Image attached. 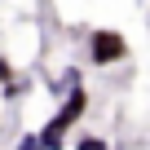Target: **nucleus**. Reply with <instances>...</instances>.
I'll list each match as a JSON object with an SVG mask.
<instances>
[{
    "label": "nucleus",
    "mask_w": 150,
    "mask_h": 150,
    "mask_svg": "<svg viewBox=\"0 0 150 150\" xmlns=\"http://www.w3.org/2000/svg\"><path fill=\"white\" fill-rule=\"evenodd\" d=\"M18 150H44L40 132H22V137H18Z\"/></svg>",
    "instance_id": "obj_5"
},
{
    "label": "nucleus",
    "mask_w": 150,
    "mask_h": 150,
    "mask_svg": "<svg viewBox=\"0 0 150 150\" xmlns=\"http://www.w3.org/2000/svg\"><path fill=\"white\" fill-rule=\"evenodd\" d=\"M13 80V66H9V57H0V84H9Z\"/></svg>",
    "instance_id": "obj_6"
},
{
    "label": "nucleus",
    "mask_w": 150,
    "mask_h": 150,
    "mask_svg": "<svg viewBox=\"0 0 150 150\" xmlns=\"http://www.w3.org/2000/svg\"><path fill=\"white\" fill-rule=\"evenodd\" d=\"M75 150H110V141H106V137H80Z\"/></svg>",
    "instance_id": "obj_4"
},
{
    "label": "nucleus",
    "mask_w": 150,
    "mask_h": 150,
    "mask_svg": "<svg viewBox=\"0 0 150 150\" xmlns=\"http://www.w3.org/2000/svg\"><path fill=\"white\" fill-rule=\"evenodd\" d=\"M80 80H84L80 66H66V71H62V80L53 84V97H62V93H71V88H80Z\"/></svg>",
    "instance_id": "obj_3"
},
{
    "label": "nucleus",
    "mask_w": 150,
    "mask_h": 150,
    "mask_svg": "<svg viewBox=\"0 0 150 150\" xmlns=\"http://www.w3.org/2000/svg\"><path fill=\"white\" fill-rule=\"evenodd\" d=\"M66 132H71V124H66L62 115H53V119L40 128V141H44V150H62V146H66Z\"/></svg>",
    "instance_id": "obj_2"
},
{
    "label": "nucleus",
    "mask_w": 150,
    "mask_h": 150,
    "mask_svg": "<svg viewBox=\"0 0 150 150\" xmlns=\"http://www.w3.org/2000/svg\"><path fill=\"white\" fill-rule=\"evenodd\" d=\"M128 57V40L119 31H93L88 35V62L93 66H115Z\"/></svg>",
    "instance_id": "obj_1"
}]
</instances>
